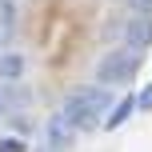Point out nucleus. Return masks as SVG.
Listing matches in <instances>:
<instances>
[{"label":"nucleus","mask_w":152,"mask_h":152,"mask_svg":"<svg viewBox=\"0 0 152 152\" xmlns=\"http://www.w3.org/2000/svg\"><path fill=\"white\" fill-rule=\"evenodd\" d=\"M112 92L104 88V84H80V88H72L68 96H64V108L60 112L72 120L76 132H92L100 128V124L108 120V112H112Z\"/></svg>","instance_id":"f257e3e1"},{"label":"nucleus","mask_w":152,"mask_h":152,"mask_svg":"<svg viewBox=\"0 0 152 152\" xmlns=\"http://www.w3.org/2000/svg\"><path fill=\"white\" fill-rule=\"evenodd\" d=\"M136 72H140V52H132V48H112V52H104L100 64H96V84L116 88V84H128Z\"/></svg>","instance_id":"f03ea898"},{"label":"nucleus","mask_w":152,"mask_h":152,"mask_svg":"<svg viewBox=\"0 0 152 152\" xmlns=\"http://www.w3.org/2000/svg\"><path fill=\"white\" fill-rule=\"evenodd\" d=\"M124 44H128L132 52H144V48L152 44V16L132 12L128 20H124Z\"/></svg>","instance_id":"7ed1b4c3"},{"label":"nucleus","mask_w":152,"mask_h":152,"mask_svg":"<svg viewBox=\"0 0 152 152\" xmlns=\"http://www.w3.org/2000/svg\"><path fill=\"white\" fill-rule=\"evenodd\" d=\"M72 136H76V128H72V120L64 112H56L52 120H48V128H44V140H48L52 152H64V148L72 144Z\"/></svg>","instance_id":"20e7f679"},{"label":"nucleus","mask_w":152,"mask_h":152,"mask_svg":"<svg viewBox=\"0 0 152 152\" xmlns=\"http://www.w3.org/2000/svg\"><path fill=\"white\" fill-rule=\"evenodd\" d=\"M24 72H28V60H24L20 52H4L0 56V80L4 84H20Z\"/></svg>","instance_id":"39448f33"},{"label":"nucleus","mask_w":152,"mask_h":152,"mask_svg":"<svg viewBox=\"0 0 152 152\" xmlns=\"http://www.w3.org/2000/svg\"><path fill=\"white\" fill-rule=\"evenodd\" d=\"M12 36H16V4L12 0H0V56L8 52Z\"/></svg>","instance_id":"423d86ee"},{"label":"nucleus","mask_w":152,"mask_h":152,"mask_svg":"<svg viewBox=\"0 0 152 152\" xmlns=\"http://www.w3.org/2000/svg\"><path fill=\"white\" fill-rule=\"evenodd\" d=\"M132 108H140V104H136V96H124V100H116V108L108 112L104 128H120V124H124V120L132 116Z\"/></svg>","instance_id":"0eeeda50"},{"label":"nucleus","mask_w":152,"mask_h":152,"mask_svg":"<svg viewBox=\"0 0 152 152\" xmlns=\"http://www.w3.org/2000/svg\"><path fill=\"white\" fill-rule=\"evenodd\" d=\"M24 104H28V96H24V92H12V84L0 80V116L16 112V108H24Z\"/></svg>","instance_id":"6e6552de"},{"label":"nucleus","mask_w":152,"mask_h":152,"mask_svg":"<svg viewBox=\"0 0 152 152\" xmlns=\"http://www.w3.org/2000/svg\"><path fill=\"white\" fill-rule=\"evenodd\" d=\"M136 104H140V112H152V84H144V88H140Z\"/></svg>","instance_id":"1a4fd4ad"},{"label":"nucleus","mask_w":152,"mask_h":152,"mask_svg":"<svg viewBox=\"0 0 152 152\" xmlns=\"http://www.w3.org/2000/svg\"><path fill=\"white\" fill-rule=\"evenodd\" d=\"M0 152H24V140H16V136H0Z\"/></svg>","instance_id":"9d476101"},{"label":"nucleus","mask_w":152,"mask_h":152,"mask_svg":"<svg viewBox=\"0 0 152 152\" xmlns=\"http://www.w3.org/2000/svg\"><path fill=\"white\" fill-rule=\"evenodd\" d=\"M132 4V12H140V16H152V0H128Z\"/></svg>","instance_id":"9b49d317"}]
</instances>
